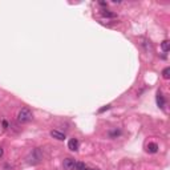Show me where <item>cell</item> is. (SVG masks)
I'll return each mask as SVG.
<instances>
[{
    "label": "cell",
    "instance_id": "7c38bea8",
    "mask_svg": "<svg viewBox=\"0 0 170 170\" xmlns=\"http://www.w3.org/2000/svg\"><path fill=\"white\" fill-rule=\"evenodd\" d=\"M162 76H164V79H169L170 77V68L169 66H167V68H165L164 70H162Z\"/></svg>",
    "mask_w": 170,
    "mask_h": 170
},
{
    "label": "cell",
    "instance_id": "30bf717a",
    "mask_svg": "<svg viewBox=\"0 0 170 170\" xmlns=\"http://www.w3.org/2000/svg\"><path fill=\"white\" fill-rule=\"evenodd\" d=\"M120 134H121L120 129H113V130H110L109 132V135L112 137V138H114V137H117V135H120Z\"/></svg>",
    "mask_w": 170,
    "mask_h": 170
},
{
    "label": "cell",
    "instance_id": "9c48e42d",
    "mask_svg": "<svg viewBox=\"0 0 170 170\" xmlns=\"http://www.w3.org/2000/svg\"><path fill=\"white\" fill-rule=\"evenodd\" d=\"M161 48H162V50H164L165 53H167V52L170 50V41H169V40L162 41V44H161Z\"/></svg>",
    "mask_w": 170,
    "mask_h": 170
},
{
    "label": "cell",
    "instance_id": "5bb4252c",
    "mask_svg": "<svg viewBox=\"0 0 170 170\" xmlns=\"http://www.w3.org/2000/svg\"><path fill=\"white\" fill-rule=\"evenodd\" d=\"M3 153H4V151H3V148H0V157L3 155Z\"/></svg>",
    "mask_w": 170,
    "mask_h": 170
},
{
    "label": "cell",
    "instance_id": "7a4b0ae2",
    "mask_svg": "<svg viewBox=\"0 0 170 170\" xmlns=\"http://www.w3.org/2000/svg\"><path fill=\"white\" fill-rule=\"evenodd\" d=\"M28 164H32V165H36V164H39L41 160H43V153H41V150L39 148H36V149H33V150L29 153V155H28Z\"/></svg>",
    "mask_w": 170,
    "mask_h": 170
},
{
    "label": "cell",
    "instance_id": "6da1fadb",
    "mask_svg": "<svg viewBox=\"0 0 170 170\" xmlns=\"http://www.w3.org/2000/svg\"><path fill=\"white\" fill-rule=\"evenodd\" d=\"M32 117H33V114H32L31 109H28V108H21L20 112L17 113V121H19L20 124H27L32 120Z\"/></svg>",
    "mask_w": 170,
    "mask_h": 170
},
{
    "label": "cell",
    "instance_id": "5b68a950",
    "mask_svg": "<svg viewBox=\"0 0 170 170\" xmlns=\"http://www.w3.org/2000/svg\"><path fill=\"white\" fill-rule=\"evenodd\" d=\"M68 148H69V150L76 151L77 149H79V140L77 138H70L69 142H68Z\"/></svg>",
    "mask_w": 170,
    "mask_h": 170
},
{
    "label": "cell",
    "instance_id": "ba28073f",
    "mask_svg": "<svg viewBox=\"0 0 170 170\" xmlns=\"http://www.w3.org/2000/svg\"><path fill=\"white\" fill-rule=\"evenodd\" d=\"M101 16H102V17H109V19H114L117 15H116L114 12H112V11H109V10H106V8H105V10L101 11Z\"/></svg>",
    "mask_w": 170,
    "mask_h": 170
},
{
    "label": "cell",
    "instance_id": "3957f363",
    "mask_svg": "<svg viewBox=\"0 0 170 170\" xmlns=\"http://www.w3.org/2000/svg\"><path fill=\"white\" fill-rule=\"evenodd\" d=\"M75 165H76V161L73 158H65L63 162L64 170H73L75 169Z\"/></svg>",
    "mask_w": 170,
    "mask_h": 170
},
{
    "label": "cell",
    "instance_id": "277c9868",
    "mask_svg": "<svg viewBox=\"0 0 170 170\" xmlns=\"http://www.w3.org/2000/svg\"><path fill=\"white\" fill-rule=\"evenodd\" d=\"M50 137H53L59 141H64L65 140V133L59 132V130H50Z\"/></svg>",
    "mask_w": 170,
    "mask_h": 170
},
{
    "label": "cell",
    "instance_id": "52a82bcc",
    "mask_svg": "<svg viewBox=\"0 0 170 170\" xmlns=\"http://www.w3.org/2000/svg\"><path fill=\"white\" fill-rule=\"evenodd\" d=\"M157 105L160 108H162V109L165 108V97H164V95H162L161 92H158L157 93Z\"/></svg>",
    "mask_w": 170,
    "mask_h": 170
},
{
    "label": "cell",
    "instance_id": "8fae6325",
    "mask_svg": "<svg viewBox=\"0 0 170 170\" xmlns=\"http://www.w3.org/2000/svg\"><path fill=\"white\" fill-rule=\"evenodd\" d=\"M85 167H86V165L84 162H76V165H75L76 170H85Z\"/></svg>",
    "mask_w": 170,
    "mask_h": 170
},
{
    "label": "cell",
    "instance_id": "4fadbf2b",
    "mask_svg": "<svg viewBox=\"0 0 170 170\" xmlns=\"http://www.w3.org/2000/svg\"><path fill=\"white\" fill-rule=\"evenodd\" d=\"M109 108H110V105H106V106H104V108H102V109H100V110H98V113H102V112H105V110H108V109H109Z\"/></svg>",
    "mask_w": 170,
    "mask_h": 170
},
{
    "label": "cell",
    "instance_id": "9a60e30c",
    "mask_svg": "<svg viewBox=\"0 0 170 170\" xmlns=\"http://www.w3.org/2000/svg\"><path fill=\"white\" fill-rule=\"evenodd\" d=\"M85 170H98V169H91V167H85Z\"/></svg>",
    "mask_w": 170,
    "mask_h": 170
},
{
    "label": "cell",
    "instance_id": "8992f818",
    "mask_svg": "<svg viewBox=\"0 0 170 170\" xmlns=\"http://www.w3.org/2000/svg\"><path fill=\"white\" fill-rule=\"evenodd\" d=\"M146 150H148L149 153H157L158 151V145L155 144V142H149L148 145H146Z\"/></svg>",
    "mask_w": 170,
    "mask_h": 170
}]
</instances>
